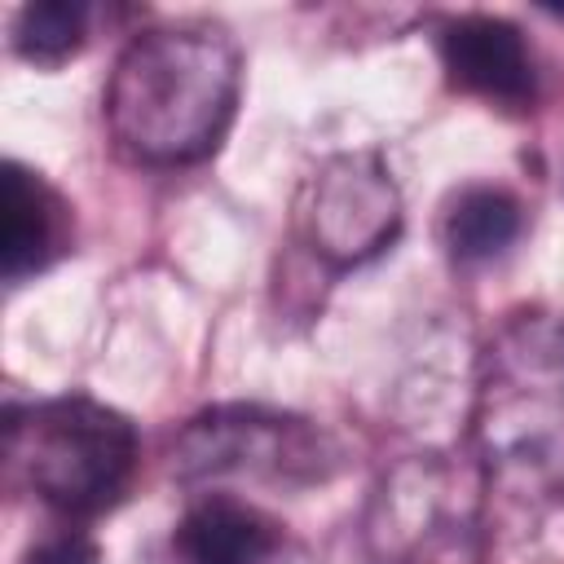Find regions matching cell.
<instances>
[{
    "instance_id": "6da1fadb",
    "label": "cell",
    "mask_w": 564,
    "mask_h": 564,
    "mask_svg": "<svg viewBox=\"0 0 564 564\" xmlns=\"http://www.w3.org/2000/svg\"><path fill=\"white\" fill-rule=\"evenodd\" d=\"M242 53L216 22H167L128 40L106 84V128L145 167L207 159L238 110Z\"/></svg>"
},
{
    "instance_id": "7a4b0ae2",
    "label": "cell",
    "mask_w": 564,
    "mask_h": 564,
    "mask_svg": "<svg viewBox=\"0 0 564 564\" xmlns=\"http://www.w3.org/2000/svg\"><path fill=\"white\" fill-rule=\"evenodd\" d=\"M471 454L520 498L564 494V317L520 313L485 344L471 397Z\"/></svg>"
},
{
    "instance_id": "3957f363",
    "label": "cell",
    "mask_w": 564,
    "mask_h": 564,
    "mask_svg": "<svg viewBox=\"0 0 564 564\" xmlns=\"http://www.w3.org/2000/svg\"><path fill=\"white\" fill-rule=\"evenodd\" d=\"M9 471L66 520L97 516L123 498L137 471L132 423L93 397H53L9 414Z\"/></svg>"
},
{
    "instance_id": "277c9868",
    "label": "cell",
    "mask_w": 564,
    "mask_h": 564,
    "mask_svg": "<svg viewBox=\"0 0 564 564\" xmlns=\"http://www.w3.org/2000/svg\"><path fill=\"white\" fill-rule=\"evenodd\" d=\"M485 467L427 449L397 458L370 489L361 546L370 564H485Z\"/></svg>"
},
{
    "instance_id": "5b68a950",
    "label": "cell",
    "mask_w": 564,
    "mask_h": 564,
    "mask_svg": "<svg viewBox=\"0 0 564 564\" xmlns=\"http://www.w3.org/2000/svg\"><path fill=\"white\" fill-rule=\"evenodd\" d=\"M335 463L330 436L282 410L264 405H216L185 423L172 445V471L181 480H273V485H308L322 480Z\"/></svg>"
},
{
    "instance_id": "8992f818",
    "label": "cell",
    "mask_w": 564,
    "mask_h": 564,
    "mask_svg": "<svg viewBox=\"0 0 564 564\" xmlns=\"http://www.w3.org/2000/svg\"><path fill=\"white\" fill-rule=\"evenodd\" d=\"M304 242L335 269L366 264L401 234V189L375 150L330 154L300 198Z\"/></svg>"
},
{
    "instance_id": "52a82bcc",
    "label": "cell",
    "mask_w": 564,
    "mask_h": 564,
    "mask_svg": "<svg viewBox=\"0 0 564 564\" xmlns=\"http://www.w3.org/2000/svg\"><path fill=\"white\" fill-rule=\"evenodd\" d=\"M441 62L458 88L494 106H529L538 97V66L524 35L489 13H463L441 26Z\"/></svg>"
},
{
    "instance_id": "ba28073f",
    "label": "cell",
    "mask_w": 564,
    "mask_h": 564,
    "mask_svg": "<svg viewBox=\"0 0 564 564\" xmlns=\"http://www.w3.org/2000/svg\"><path fill=\"white\" fill-rule=\"evenodd\" d=\"M70 251L66 198L26 163H4V212H0V269L4 282H26Z\"/></svg>"
},
{
    "instance_id": "9c48e42d",
    "label": "cell",
    "mask_w": 564,
    "mask_h": 564,
    "mask_svg": "<svg viewBox=\"0 0 564 564\" xmlns=\"http://www.w3.org/2000/svg\"><path fill=\"white\" fill-rule=\"evenodd\" d=\"M278 542V524L260 507L229 494H203L189 502L172 533L181 564H269Z\"/></svg>"
},
{
    "instance_id": "30bf717a",
    "label": "cell",
    "mask_w": 564,
    "mask_h": 564,
    "mask_svg": "<svg viewBox=\"0 0 564 564\" xmlns=\"http://www.w3.org/2000/svg\"><path fill=\"white\" fill-rule=\"evenodd\" d=\"M524 229V207L502 185H471L445 212V247L458 264L498 260Z\"/></svg>"
},
{
    "instance_id": "8fae6325",
    "label": "cell",
    "mask_w": 564,
    "mask_h": 564,
    "mask_svg": "<svg viewBox=\"0 0 564 564\" xmlns=\"http://www.w3.org/2000/svg\"><path fill=\"white\" fill-rule=\"evenodd\" d=\"M88 4L79 0H35L13 22V53L31 66H62L88 40Z\"/></svg>"
},
{
    "instance_id": "7c38bea8",
    "label": "cell",
    "mask_w": 564,
    "mask_h": 564,
    "mask_svg": "<svg viewBox=\"0 0 564 564\" xmlns=\"http://www.w3.org/2000/svg\"><path fill=\"white\" fill-rule=\"evenodd\" d=\"M22 564H97V542L79 529H62V533L40 538Z\"/></svg>"
}]
</instances>
